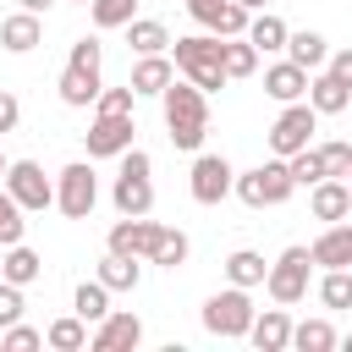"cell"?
Masks as SVG:
<instances>
[{
    "label": "cell",
    "instance_id": "cell-1",
    "mask_svg": "<svg viewBox=\"0 0 352 352\" xmlns=\"http://www.w3.org/2000/svg\"><path fill=\"white\" fill-rule=\"evenodd\" d=\"M160 104H165V132H170V143L176 148H187V154H198L204 148V132H209V94L198 88V82H165L160 88Z\"/></svg>",
    "mask_w": 352,
    "mask_h": 352
},
{
    "label": "cell",
    "instance_id": "cell-2",
    "mask_svg": "<svg viewBox=\"0 0 352 352\" xmlns=\"http://www.w3.org/2000/svg\"><path fill=\"white\" fill-rule=\"evenodd\" d=\"M170 60H176V72H182L187 82H198L204 94H214V88L231 82L226 66H220V38H214V33H187V38H176V44H170Z\"/></svg>",
    "mask_w": 352,
    "mask_h": 352
},
{
    "label": "cell",
    "instance_id": "cell-3",
    "mask_svg": "<svg viewBox=\"0 0 352 352\" xmlns=\"http://www.w3.org/2000/svg\"><path fill=\"white\" fill-rule=\"evenodd\" d=\"M231 192H236L248 209H275V204H286V198L297 192V182H292L286 160H264V165H253V170H236Z\"/></svg>",
    "mask_w": 352,
    "mask_h": 352
},
{
    "label": "cell",
    "instance_id": "cell-4",
    "mask_svg": "<svg viewBox=\"0 0 352 352\" xmlns=\"http://www.w3.org/2000/svg\"><path fill=\"white\" fill-rule=\"evenodd\" d=\"M253 297H248V286H226V292H214L209 302H204V330L209 336H220V341H242L248 336V324H253Z\"/></svg>",
    "mask_w": 352,
    "mask_h": 352
},
{
    "label": "cell",
    "instance_id": "cell-5",
    "mask_svg": "<svg viewBox=\"0 0 352 352\" xmlns=\"http://www.w3.org/2000/svg\"><path fill=\"white\" fill-rule=\"evenodd\" d=\"M148 170H154V160L143 154V148H126L121 154V176H116V214H148L154 209V182H148Z\"/></svg>",
    "mask_w": 352,
    "mask_h": 352
},
{
    "label": "cell",
    "instance_id": "cell-6",
    "mask_svg": "<svg viewBox=\"0 0 352 352\" xmlns=\"http://www.w3.org/2000/svg\"><path fill=\"white\" fill-rule=\"evenodd\" d=\"M94 204H99V176H94L88 160H72V165L55 176V209H60L66 220H88Z\"/></svg>",
    "mask_w": 352,
    "mask_h": 352
},
{
    "label": "cell",
    "instance_id": "cell-7",
    "mask_svg": "<svg viewBox=\"0 0 352 352\" xmlns=\"http://www.w3.org/2000/svg\"><path fill=\"white\" fill-rule=\"evenodd\" d=\"M308 270H314L308 248H286V253L264 270V292H270V302H280V308L302 302V297H308Z\"/></svg>",
    "mask_w": 352,
    "mask_h": 352
},
{
    "label": "cell",
    "instance_id": "cell-8",
    "mask_svg": "<svg viewBox=\"0 0 352 352\" xmlns=\"http://www.w3.org/2000/svg\"><path fill=\"white\" fill-rule=\"evenodd\" d=\"M314 132H319V110H314L308 99H292V104L275 116V126H270V148H275V160H292L297 148H308Z\"/></svg>",
    "mask_w": 352,
    "mask_h": 352
},
{
    "label": "cell",
    "instance_id": "cell-9",
    "mask_svg": "<svg viewBox=\"0 0 352 352\" xmlns=\"http://www.w3.org/2000/svg\"><path fill=\"white\" fill-rule=\"evenodd\" d=\"M28 214H38V209H50L55 204V182L44 176V165L38 160H11V170H6V182H0Z\"/></svg>",
    "mask_w": 352,
    "mask_h": 352
},
{
    "label": "cell",
    "instance_id": "cell-10",
    "mask_svg": "<svg viewBox=\"0 0 352 352\" xmlns=\"http://www.w3.org/2000/svg\"><path fill=\"white\" fill-rule=\"evenodd\" d=\"M160 231H165V226H154L148 214H121V220L110 226L104 248H110V253H126V258H148V253L160 248Z\"/></svg>",
    "mask_w": 352,
    "mask_h": 352
},
{
    "label": "cell",
    "instance_id": "cell-11",
    "mask_svg": "<svg viewBox=\"0 0 352 352\" xmlns=\"http://www.w3.org/2000/svg\"><path fill=\"white\" fill-rule=\"evenodd\" d=\"M132 116H94V126L82 132V143H88V160H121L126 148H132Z\"/></svg>",
    "mask_w": 352,
    "mask_h": 352
},
{
    "label": "cell",
    "instance_id": "cell-12",
    "mask_svg": "<svg viewBox=\"0 0 352 352\" xmlns=\"http://www.w3.org/2000/svg\"><path fill=\"white\" fill-rule=\"evenodd\" d=\"M231 182H236V170H231V160L226 154H198L192 160V198L198 204H220L226 192H231Z\"/></svg>",
    "mask_w": 352,
    "mask_h": 352
},
{
    "label": "cell",
    "instance_id": "cell-13",
    "mask_svg": "<svg viewBox=\"0 0 352 352\" xmlns=\"http://www.w3.org/2000/svg\"><path fill=\"white\" fill-rule=\"evenodd\" d=\"M138 341H143V319H138V314H116V308L88 330V346H94V352H126V346H138Z\"/></svg>",
    "mask_w": 352,
    "mask_h": 352
},
{
    "label": "cell",
    "instance_id": "cell-14",
    "mask_svg": "<svg viewBox=\"0 0 352 352\" xmlns=\"http://www.w3.org/2000/svg\"><path fill=\"white\" fill-rule=\"evenodd\" d=\"M308 258L319 270H352V226L346 220H330L314 242H308Z\"/></svg>",
    "mask_w": 352,
    "mask_h": 352
},
{
    "label": "cell",
    "instance_id": "cell-15",
    "mask_svg": "<svg viewBox=\"0 0 352 352\" xmlns=\"http://www.w3.org/2000/svg\"><path fill=\"white\" fill-rule=\"evenodd\" d=\"M308 209H314V220H346L352 214V187L341 182V176H324V182H314L308 187Z\"/></svg>",
    "mask_w": 352,
    "mask_h": 352
},
{
    "label": "cell",
    "instance_id": "cell-16",
    "mask_svg": "<svg viewBox=\"0 0 352 352\" xmlns=\"http://www.w3.org/2000/svg\"><path fill=\"white\" fill-rule=\"evenodd\" d=\"M248 341H253L258 352H286V346H292V314H286L280 302H275V308H264V314H253Z\"/></svg>",
    "mask_w": 352,
    "mask_h": 352
},
{
    "label": "cell",
    "instance_id": "cell-17",
    "mask_svg": "<svg viewBox=\"0 0 352 352\" xmlns=\"http://www.w3.org/2000/svg\"><path fill=\"white\" fill-rule=\"evenodd\" d=\"M264 94H270V99H280V104L308 99V72H302L297 60H275V66L264 72Z\"/></svg>",
    "mask_w": 352,
    "mask_h": 352
},
{
    "label": "cell",
    "instance_id": "cell-18",
    "mask_svg": "<svg viewBox=\"0 0 352 352\" xmlns=\"http://www.w3.org/2000/svg\"><path fill=\"white\" fill-rule=\"evenodd\" d=\"M308 104H314L319 116H341V110L352 104V88H346V82H336V77L319 66V72H308Z\"/></svg>",
    "mask_w": 352,
    "mask_h": 352
},
{
    "label": "cell",
    "instance_id": "cell-19",
    "mask_svg": "<svg viewBox=\"0 0 352 352\" xmlns=\"http://www.w3.org/2000/svg\"><path fill=\"white\" fill-rule=\"evenodd\" d=\"M38 38H44V22H38L33 11H11V16L0 22V44H6L11 55H28V50H38Z\"/></svg>",
    "mask_w": 352,
    "mask_h": 352
},
{
    "label": "cell",
    "instance_id": "cell-20",
    "mask_svg": "<svg viewBox=\"0 0 352 352\" xmlns=\"http://www.w3.org/2000/svg\"><path fill=\"white\" fill-rule=\"evenodd\" d=\"M286 33H292V28L264 6V11H253V16H248V33H242V38H248L258 55H275V50H286Z\"/></svg>",
    "mask_w": 352,
    "mask_h": 352
},
{
    "label": "cell",
    "instance_id": "cell-21",
    "mask_svg": "<svg viewBox=\"0 0 352 352\" xmlns=\"http://www.w3.org/2000/svg\"><path fill=\"white\" fill-rule=\"evenodd\" d=\"M38 275H44V258H38L28 242H11L6 258H0V280H11V286H33Z\"/></svg>",
    "mask_w": 352,
    "mask_h": 352
},
{
    "label": "cell",
    "instance_id": "cell-22",
    "mask_svg": "<svg viewBox=\"0 0 352 352\" xmlns=\"http://www.w3.org/2000/svg\"><path fill=\"white\" fill-rule=\"evenodd\" d=\"M286 60H297L302 72H319V66L330 60V44H324V33H314V28H302V33H286Z\"/></svg>",
    "mask_w": 352,
    "mask_h": 352
},
{
    "label": "cell",
    "instance_id": "cell-23",
    "mask_svg": "<svg viewBox=\"0 0 352 352\" xmlns=\"http://www.w3.org/2000/svg\"><path fill=\"white\" fill-rule=\"evenodd\" d=\"M176 77V60L160 50V55H138V66H132V94H160L165 82Z\"/></svg>",
    "mask_w": 352,
    "mask_h": 352
},
{
    "label": "cell",
    "instance_id": "cell-24",
    "mask_svg": "<svg viewBox=\"0 0 352 352\" xmlns=\"http://www.w3.org/2000/svg\"><path fill=\"white\" fill-rule=\"evenodd\" d=\"M55 88H60V99H66L72 110H82V104H94V99H99V88H104V82H99V72H82V66H66Z\"/></svg>",
    "mask_w": 352,
    "mask_h": 352
},
{
    "label": "cell",
    "instance_id": "cell-25",
    "mask_svg": "<svg viewBox=\"0 0 352 352\" xmlns=\"http://www.w3.org/2000/svg\"><path fill=\"white\" fill-rule=\"evenodd\" d=\"M99 280H104L110 292H138L143 264H138V258H126V253H110V248H104V258H99Z\"/></svg>",
    "mask_w": 352,
    "mask_h": 352
},
{
    "label": "cell",
    "instance_id": "cell-26",
    "mask_svg": "<svg viewBox=\"0 0 352 352\" xmlns=\"http://www.w3.org/2000/svg\"><path fill=\"white\" fill-rule=\"evenodd\" d=\"M72 314H77V319H88V324H99V319L110 314V286H104L99 275H94V280H82V286L72 292Z\"/></svg>",
    "mask_w": 352,
    "mask_h": 352
},
{
    "label": "cell",
    "instance_id": "cell-27",
    "mask_svg": "<svg viewBox=\"0 0 352 352\" xmlns=\"http://www.w3.org/2000/svg\"><path fill=\"white\" fill-rule=\"evenodd\" d=\"M44 346H55V352H82V346H88V319H77V314L50 319V324H44Z\"/></svg>",
    "mask_w": 352,
    "mask_h": 352
},
{
    "label": "cell",
    "instance_id": "cell-28",
    "mask_svg": "<svg viewBox=\"0 0 352 352\" xmlns=\"http://www.w3.org/2000/svg\"><path fill=\"white\" fill-rule=\"evenodd\" d=\"M126 44H132L138 55H160V50H170V33H165V22H154V16H132V22H126Z\"/></svg>",
    "mask_w": 352,
    "mask_h": 352
},
{
    "label": "cell",
    "instance_id": "cell-29",
    "mask_svg": "<svg viewBox=\"0 0 352 352\" xmlns=\"http://www.w3.org/2000/svg\"><path fill=\"white\" fill-rule=\"evenodd\" d=\"M220 66H226V77L236 82V77H253L258 72V50L236 33V38H220Z\"/></svg>",
    "mask_w": 352,
    "mask_h": 352
},
{
    "label": "cell",
    "instance_id": "cell-30",
    "mask_svg": "<svg viewBox=\"0 0 352 352\" xmlns=\"http://www.w3.org/2000/svg\"><path fill=\"white\" fill-rule=\"evenodd\" d=\"M264 270H270V264H264V253H253V248H236V253L226 258V280H231V286H248V292L264 286Z\"/></svg>",
    "mask_w": 352,
    "mask_h": 352
},
{
    "label": "cell",
    "instance_id": "cell-31",
    "mask_svg": "<svg viewBox=\"0 0 352 352\" xmlns=\"http://www.w3.org/2000/svg\"><path fill=\"white\" fill-rule=\"evenodd\" d=\"M187 253H192V242H187V231H176V226H165V231H160V248L148 253V264H160V270H182V264H187Z\"/></svg>",
    "mask_w": 352,
    "mask_h": 352
},
{
    "label": "cell",
    "instance_id": "cell-32",
    "mask_svg": "<svg viewBox=\"0 0 352 352\" xmlns=\"http://www.w3.org/2000/svg\"><path fill=\"white\" fill-rule=\"evenodd\" d=\"M292 346L297 352H330L336 346V324L330 319H302V324H292Z\"/></svg>",
    "mask_w": 352,
    "mask_h": 352
},
{
    "label": "cell",
    "instance_id": "cell-33",
    "mask_svg": "<svg viewBox=\"0 0 352 352\" xmlns=\"http://www.w3.org/2000/svg\"><path fill=\"white\" fill-rule=\"evenodd\" d=\"M248 16H253V11H242L236 0H220V6L209 11V22H204V28H209L214 38H236V33H248Z\"/></svg>",
    "mask_w": 352,
    "mask_h": 352
},
{
    "label": "cell",
    "instance_id": "cell-34",
    "mask_svg": "<svg viewBox=\"0 0 352 352\" xmlns=\"http://www.w3.org/2000/svg\"><path fill=\"white\" fill-rule=\"evenodd\" d=\"M88 16L94 28H126L138 16V0H88Z\"/></svg>",
    "mask_w": 352,
    "mask_h": 352
},
{
    "label": "cell",
    "instance_id": "cell-35",
    "mask_svg": "<svg viewBox=\"0 0 352 352\" xmlns=\"http://www.w3.org/2000/svg\"><path fill=\"white\" fill-rule=\"evenodd\" d=\"M319 302H324V308H352V270H324Z\"/></svg>",
    "mask_w": 352,
    "mask_h": 352
},
{
    "label": "cell",
    "instance_id": "cell-36",
    "mask_svg": "<svg viewBox=\"0 0 352 352\" xmlns=\"http://www.w3.org/2000/svg\"><path fill=\"white\" fill-rule=\"evenodd\" d=\"M28 209L0 187V248H11V242H22V231H28V220H22Z\"/></svg>",
    "mask_w": 352,
    "mask_h": 352
},
{
    "label": "cell",
    "instance_id": "cell-37",
    "mask_svg": "<svg viewBox=\"0 0 352 352\" xmlns=\"http://www.w3.org/2000/svg\"><path fill=\"white\" fill-rule=\"evenodd\" d=\"M286 170H292V182H297V187L324 182V165H319V148H314V143H308V148H297V154L286 160Z\"/></svg>",
    "mask_w": 352,
    "mask_h": 352
},
{
    "label": "cell",
    "instance_id": "cell-38",
    "mask_svg": "<svg viewBox=\"0 0 352 352\" xmlns=\"http://www.w3.org/2000/svg\"><path fill=\"white\" fill-rule=\"evenodd\" d=\"M38 346H44V330H33V324H22V319L0 330V352H38Z\"/></svg>",
    "mask_w": 352,
    "mask_h": 352
},
{
    "label": "cell",
    "instance_id": "cell-39",
    "mask_svg": "<svg viewBox=\"0 0 352 352\" xmlns=\"http://www.w3.org/2000/svg\"><path fill=\"white\" fill-rule=\"evenodd\" d=\"M319 165H324V176H346L352 170V143H341V138L319 143Z\"/></svg>",
    "mask_w": 352,
    "mask_h": 352
},
{
    "label": "cell",
    "instance_id": "cell-40",
    "mask_svg": "<svg viewBox=\"0 0 352 352\" xmlns=\"http://www.w3.org/2000/svg\"><path fill=\"white\" fill-rule=\"evenodd\" d=\"M132 99H138V94H132V82H126V88H99L94 104H99V116H132Z\"/></svg>",
    "mask_w": 352,
    "mask_h": 352
},
{
    "label": "cell",
    "instance_id": "cell-41",
    "mask_svg": "<svg viewBox=\"0 0 352 352\" xmlns=\"http://www.w3.org/2000/svg\"><path fill=\"white\" fill-rule=\"evenodd\" d=\"M22 314H28V302H22V286L0 280V330H6V324H16Z\"/></svg>",
    "mask_w": 352,
    "mask_h": 352
},
{
    "label": "cell",
    "instance_id": "cell-42",
    "mask_svg": "<svg viewBox=\"0 0 352 352\" xmlns=\"http://www.w3.org/2000/svg\"><path fill=\"white\" fill-rule=\"evenodd\" d=\"M99 60H104V44H99V38H77V44H72V60H66V66L99 72Z\"/></svg>",
    "mask_w": 352,
    "mask_h": 352
},
{
    "label": "cell",
    "instance_id": "cell-43",
    "mask_svg": "<svg viewBox=\"0 0 352 352\" xmlns=\"http://www.w3.org/2000/svg\"><path fill=\"white\" fill-rule=\"evenodd\" d=\"M16 121H22V104H16V94H6V88H0V138H6V132H16Z\"/></svg>",
    "mask_w": 352,
    "mask_h": 352
},
{
    "label": "cell",
    "instance_id": "cell-44",
    "mask_svg": "<svg viewBox=\"0 0 352 352\" xmlns=\"http://www.w3.org/2000/svg\"><path fill=\"white\" fill-rule=\"evenodd\" d=\"M324 72H330L336 82H346V88H352V50H336V55L324 60Z\"/></svg>",
    "mask_w": 352,
    "mask_h": 352
},
{
    "label": "cell",
    "instance_id": "cell-45",
    "mask_svg": "<svg viewBox=\"0 0 352 352\" xmlns=\"http://www.w3.org/2000/svg\"><path fill=\"white\" fill-rule=\"evenodd\" d=\"M214 6H220V0H187V16H192V22H209Z\"/></svg>",
    "mask_w": 352,
    "mask_h": 352
},
{
    "label": "cell",
    "instance_id": "cell-46",
    "mask_svg": "<svg viewBox=\"0 0 352 352\" xmlns=\"http://www.w3.org/2000/svg\"><path fill=\"white\" fill-rule=\"evenodd\" d=\"M16 6H22V11H33V16H38V11H50V6H55V0H16Z\"/></svg>",
    "mask_w": 352,
    "mask_h": 352
},
{
    "label": "cell",
    "instance_id": "cell-47",
    "mask_svg": "<svg viewBox=\"0 0 352 352\" xmlns=\"http://www.w3.org/2000/svg\"><path fill=\"white\" fill-rule=\"evenodd\" d=\"M236 6H242V11H264L270 0H236Z\"/></svg>",
    "mask_w": 352,
    "mask_h": 352
},
{
    "label": "cell",
    "instance_id": "cell-48",
    "mask_svg": "<svg viewBox=\"0 0 352 352\" xmlns=\"http://www.w3.org/2000/svg\"><path fill=\"white\" fill-rule=\"evenodd\" d=\"M6 170H11V160H6V154H0V182H6Z\"/></svg>",
    "mask_w": 352,
    "mask_h": 352
},
{
    "label": "cell",
    "instance_id": "cell-49",
    "mask_svg": "<svg viewBox=\"0 0 352 352\" xmlns=\"http://www.w3.org/2000/svg\"><path fill=\"white\" fill-rule=\"evenodd\" d=\"M341 182H346V187H352V170H346V176H341Z\"/></svg>",
    "mask_w": 352,
    "mask_h": 352
},
{
    "label": "cell",
    "instance_id": "cell-50",
    "mask_svg": "<svg viewBox=\"0 0 352 352\" xmlns=\"http://www.w3.org/2000/svg\"><path fill=\"white\" fill-rule=\"evenodd\" d=\"M346 346H352V336H346Z\"/></svg>",
    "mask_w": 352,
    "mask_h": 352
},
{
    "label": "cell",
    "instance_id": "cell-51",
    "mask_svg": "<svg viewBox=\"0 0 352 352\" xmlns=\"http://www.w3.org/2000/svg\"><path fill=\"white\" fill-rule=\"evenodd\" d=\"M77 6H88V0H77Z\"/></svg>",
    "mask_w": 352,
    "mask_h": 352
}]
</instances>
